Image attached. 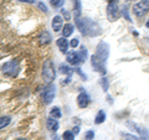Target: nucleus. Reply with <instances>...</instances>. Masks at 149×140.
Wrapping results in <instances>:
<instances>
[{"instance_id": "f257e3e1", "label": "nucleus", "mask_w": 149, "mask_h": 140, "mask_svg": "<svg viewBox=\"0 0 149 140\" xmlns=\"http://www.w3.org/2000/svg\"><path fill=\"white\" fill-rule=\"evenodd\" d=\"M74 22H76V27L81 31L82 35L85 36H98L102 34L101 26L97 24L96 21L91 20L88 17H74Z\"/></svg>"}, {"instance_id": "f03ea898", "label": "nucleus", "mask_w": 149, "mask_h": 140, "mask_svg": "<svg viewBox=\"0 0 149 140\" xmlns=\"http://www.w3.org/2000/svg\"><path fill=\"white\" fill-rule=\"evenodd\" d=\"M42 77L45 79V82H47L51 85V82L55 79L56 77V72H55V67L52 64L51 60H46L44 62V67H42Z\"/></svg>"}, {"instance_id": "7ed1b4c3", "label": "nucleus", "mask_w": 149, "mask_h": 140, "mask_svg": "<svg viewBox=\"0 0 149 140\" xmlns=\"http://www.w3.org/2000/svg\"><path fill=\"white\" fill-rule=\"evenodd\" d=\"M3 73L6 74V76L9 77H16L19 72H20V64H19L17 61H15V60H13V61H9L6 63L3 64Z\"/></svg>"}, {"instance_id": "20e7f679", "label": "nucleus", "mask_w": 149, "mask_h": 140, "mask_svg": "<svg viewBox=\"0 0 149 140\" xmlns=\"http://www.w3.org/2000/svg\"><path fill=\"white\" fill-rule=\"evenodd\" d=\"M107 19L111 22H114L118 20L119 17V8L117 4V0H109V4L107 5Z\"/></svg>"}, {"instance_id": "39448f33", "label": "nucleus", "mask_w": 149, "mask_h": 140, "mask_svg": "<svg viewBox=\"0 0 149 140\" xmlns=\"http://www.w3.org/2000/svg\"><path fill=\"white\" fill-rule=\"evenodd\" d=\"M91 64H92V67L95 68V71H97V72L101 73V74H106V72H107L106 61L101 60L98 56H96V55L91 56Z\"/></svg>"}, {"instance_id": "423d86ee", "label": "nucleus", "mask_w": 149, "mask_h": 140, "mask_svg": "<svg viewBox=\"0 0 149 140\" xmlns=\"http://www.w3.org/2000/svg\"><path fill=\"white\" fill-rule=\"evenodd\" d=\"M148 11H149V0H143V1H139V3H137L136 5L133 6L134 15L138 16V17L144 16Z\"/></svg>"}, {"instance_id": "0eeeda50", "label": "nucleus", "mask_w": 149, "mask_h": 140, "mask_svg": "<svg viewBox=\"0 0 149 140\" xmlns=\"http://www.w3.org/2000/svg\"><path fill=\"white\" fill-rule=\"evenodd\" d=\"M96 56H98L101 60H103V61L107 62V58H108L109 56V46L107 42H100L97 45L96 47Z\"/></svg>"}, {"instance_id": "6e6552de", "label": "nucleus", "mask_w": 149, "mask_h": 140, "mask_svg": "<svg viewBox=\"0 0 149 140\" xmlns=\"http://www.w3.org/2000/svg\"><path fill=\"white\" fill-rule=\"evenodd\" d=\"M55 93H56V87L54 85H49L47 87L45 88L44 94H42V99H44V103L45 104H50L51 102L54 100Z\"/></svg>"}, {"instance_id": "1a4fd4ad", "label": "nucleus", "mask_w": 149, "mask_h": 140, "mask_svg": "<svg viewBox=\"0 0 149 140\" xmlns=\"http://www.w3.org/2000/svg\"><path fill=\"white\" fill-rule=\"evenodd\" d=\"M90 96L87 94L86 92H82L77 96V104L80 108H86V107L90 104Z\"/></svg>"}, {"instance_id": "9d476101", "label": "nucleus", "mask_w": 149, "mask_h": 140, "mask_svg": "<svg viewBox=\"0 0 149 140\" xmlns=\"http://www.w3.org/2000/svg\"><path fill=\"white\" fill-rule=\"evenodd\" d=\"M67 62L70 64H78L81 63V57H80V53L78 52H74V51H71V52L67 53Z\"/></svg>"}, {"instance_id": "9b49d317", "label": "nucleus", "mask_w": 149, "mask_h": 140, "mask_svg": "<svg viewBox=\"0 0 149 140\" xmlns=\"http://www.w3.org/2000/svg\"><path fill=\"white\" fill-rule=\"evenodd\" d=\"M63 22H62V17L60 15H56L54 19H52V29L55 32H58L63 29Z\"/></svg>"}, {"instance_id": "f8f14e48", "label": "nucleus", "mask_w": 149, "mask_h": 140, "mask_svg": "<svg viewBox=\"0 0 149 140\" xmlns=\"http://www.w3.org/2000/svg\"><path fill=\"white\" fill-rule=\"evenodd\" d=\"M51 42V35H50V32L49 31H41L40 32V35H39V44L40 45H47Z\"/></svg>"}, {"instance_id": "ddd939ff", "label": "nucleus", "mask_w": 149, "mask_h": 140, "mask_svg": "<svg viewBox=\"0 0 149 140\" xmlns=\"http://www.w3.org/2000/svg\"><path fill=\"white\" fill-rule=\"evenodd\" d=\"M56 44H57L60 51L62 53H67V49H68V41L66 40V37H60V39L56 40Z\"/></svg>"}, {"instance_id": "4468645a", "label": "nucleus", "mask_w": 149, "mask_h": 140, "mask_svg": "<svg viewBox=\"0 0 149 140\" xmlns=\"http://www.w3.org/2000/svg\"><path fill=\"white\" fill-rule=\"evenodd\" d=\"M46 127H47V129L50 130V132H54L56 133L58 130V122L57 119H54V118H50L47 119V122H46Z\"/></svg>"}, {"instance_id": "2eb2a0df", "label": "nucleus", "mask_w": 149, "mask_h": 140, "mask_svg": "<svg viewBox=\"0 0 149 140\" xmlns=\"http://www.w3.org/2000/svg\"><path fill=\"white\" fill-rule=\"evenodd\" d=\"M61 32H62V36L63 37L71 36L72 32H73V25H71V24H65V26H63V29H62Z\"/></svg>"}, {"instance_id": "dca6fc26", "label": "nucleus", "mask_w": 149, "mask_h": 140, "mask_svg": "<svg viewBox=\"0 0 149 140\" xmlns=\"http://www.w3.org/2000/svg\"><path fill=\"white\" fill-rule=\"evenodd\" d=\"M81 0H73V10H74V17L81 16Z\"/></svg>"}, {"instance_id": "f3484780", "label": "nucleus", "mask_w": 149, "mask_h": 140, "mask_svg": "<svg viewBox=\"0 0 149 140\" xmlns=\"http://www.w3.org/2000/svg\"><path fill=\"white\" fill-rule=\"evenodd\" d=\"M106 120V113L104 110H98V113H97L96 118H95V123L96 124H102Z\"/></svg>"}, {"instance_id": "a211bd4d", "label": "nucleus", "mask_w": 149, "mask_h": 140, "mask_svg": "<svg viewBox=\"0 0 149 140\" xmlns=\"http://www.w3.org/2000/svg\"><path fill=\"white\" fill-rule=\"evenodd\" d=\"M61 110H60L58 107H55V108H52L50 110V116L51 118H54V119H60L61 118Z\"/></svg>"}, {"instance_id": "6ab92c4d", "label": "nucleus", "mask_w": 149, "mask_h": 140, "mask_svg": "<svg viewBox=\"0 0 149 140\" xmlns=\"http://www.w3.org/2000/svg\"><path fill=\"white\" fill-rule=\"evenodd\" d=\"M58 69H60V72H61L62 74H67V76H71V74H72V69L70 68L67 64H65V63H61V64H60Z\"/></svg>"}, {"instance_id": "aec40b11", "label": "nucleus", "mask_w": 149, "mask_h": 140, "mask_svg": "<svg viewBox=\"0 0 149 140\" xmlns=\"http://www.w3.org/2000/svg\"><path fill=\"white\" fill-rule=\"evenodd\" d=\"M10 122H11V118L10 116H1V119H0V128L1 129H4L5 127H8L9 124H10Z\"/></svg>"}, {"instance_id": "412c9836", "label": "nucleus", "mask_w": 149, "mask_h": 140, "mask_svg": "<svg viewBox=\"0 0 149 140\" xmlns=\"http://www.w3.org/2000/svg\"><path fill=\"white\" fill-rule=\"evenodd\" d=\"M80 57H81V62H85L86 58H87V49L85 47V46H81L80 49Z\"/></svg>"}, {"instance_id": "4be33fe9", "label": "nucleus", "mask_w": 149, "mask_h": 140, "mask_svg": "<svg viewBox=\"0 0 149 140\" xmlns=\"http://www.w3.org/2000/svg\"><path fill=\"white\" fill-rule=\"evenodd\" d=\"M62 138H63V140H73L74 139V134L72 132H70V130H66V132L63 133Z\"/></svg>"}, {"instance_id": "5701e85b", "label": "nucleus", "mask_w": 149, "mask_h": 140, "mask_svg": "<svg viewBox=\"0 0 149 140\" xmlns=\"http://www.w3.org/2000/svg\"><path fill=\"white\" fill-rule=\"evenodd\" d=\"M139 134H141V138H139V140H149V132L147 129H142Z\"/></svg>"}, {"instance_id": "b1692460", "label": "nucleus", "mask_w": 149, "mask_h": 140, "mask_svg": "<svg viewBox=\"0 0 149 140\" xmlns=\"http://www.w3.org/2000/svg\"><path fill=\"white\" fill-rule=\"evenodd\" d=\"M65 0H51V5L54 8H61L63 5Z\"/></svg>"}, {"instance_id": "393cba45", "label": "nucleus", "mask_w": 149, "mask_h": 140, "mask_svg": "<svg viewBox=\"0 0 149 140\" xmlns=\"http://www.w3.org/2000/svg\"><path fill=\"white\" fill-rule=\"evenodd\" d=\"M101 86H102V89H103L104 92L108 91V81H107L106 77L101 79Z\"/></svg>"}, {"instance_id": "a878e982", "label": "nucleus", "mask_w": 149, "mask_h": 140, "mask_svg": "<svg viewBox=\"0 0 149 140\" xmlns=\"http://www.w3.org/2000/svg\"><path fill=\"white\" fill-rule=\"evenodd\" d=\"M93 138H95V132H93V130H88L85 135V139L86 140H93Z\"/></svg>"}, {"instance_id": "bb28decb", "label": "nucleus", "mask_w": 149, "mask_h": 140, "mask_svg": "<svg viewBox=\"0 0 149 140\" xmlns=\"http://www.w3.org/2000/svg\"><path fill=\"white\" fill-rule=\"evenodd\" d=\"M37 8H39L41 11H44V12H47V8H46V5H45L44 3L39 1V3H37Z\"/></svg>"}, {"instance_id": "cd10ccee", "label": "nucleus", "mask_w": 149, "mask_h": 140, "mask_svg": "<svg viewBox=\"0 0 149 140\" xmlns=\"http://www.w3.org/2000/svg\"><path fill=\"white\" fill-rule=\"evenodd\" d=\"M78 44H80V42H78V40L77 39H72L71 41H70V46H71V47H77V46H78Z\"/></svg>"}, {"instance_id": "c85d7f7f", "label": "nucleus", "mask_w": 149, "mask_h": 140, "mask_svg": "<svg viewBox=\"0 0 149 140\" xmlns=\"http://www.w3.org/2000/svg\"><path fill=\"white\" fill-rule=\"evenodd\" d=\"M74 72L80 74V76H81V77H82L83 79H87V76H86V74H83V73L81 72V69H80V68H76V69H74Z\"/></svg>"}, {"instance_id": "c756f323", "label": "nucleus", "mask_w": 149, "mask_h": 140, "mask_svg": "<svg viewBox=\"0 0 149 140\" xmlns=\"http://www.w3.org/2000/svg\"><path fill=\"white\" fill-rule=\"evenodd\" d=\"M61 11H62V15H63L65 17H66V20H68V19H70V15H68V12H67L66 10H65V9H62Z\"/></svg>"}, {"instance_id": "7c9ffc66", "label": "nucleus", "mask_w": 149, "mask_h": 140, "mask_svg": "<svg viewBox=\"0 0 149 140\" xmlns=\"http://www.w3.org/2000/svg\"><path fill=\"white\" fill-rule=\"evenodd\" d=\"M123 15L127 17V20H128V21H130V17L128 16V12H127V8H124V9H123Z\"/></svg>"}, {"instance_id": "2f4dec72", "label": "nucleus", "mask_w": 149, "mask_h": 140, "mask_svg": "<svg viewBox=\"0 0 149 140\" xmlns=\"http://www.w3.org/2000/svg\"><path fill=\"white\" fill-rule=\"evenodd\" d=\"M72 133H73L74 135H77L78 133H80V128H78V127H74V128L72 129Z\"/></svg>"}, {"instance_id": "473e14b6", "label": "nucleus", "mask_w": 149, "mask_h": 140, "mask_svg": "<svg viewBox=\"0 0 149 140\" xmlns=\"http://www.w3.org/2000/svg\"><path fill=\"white\" fill-rule=\"evenodd\" d=\"M17 1H21V3H29V4H34L35 0H17Z\"/></svg>"}, {"instance_id": "72a5a7b5", "label": "nucleus", "mask_w": 149, "mask_h": 140, "mask_svg": "<svg viewBox=\"0 0 149 140\" xmlns=\"http://www.w3.org/2000/svg\"><path fill=\"white\" fill-rule=\"evenodd\" d=\"M52 140H60V138L57 137V135H56V137H55V138H52Z\"/></svg>"}, {"instance_id": "f704fd0d", "label": "nucleus", "mask_w": 149, "mask_h": 140, "mask_svg": "<svg viewBox=\"0 0 149 140\" xmlns=\"http://www.w3.org/2000/svg\"><path fill=\"white\" fill-rule=\"evenodd\" d=\"M146 26L148 27V29H149V21H147V24H146Z\"/></svg>"}, {"instance_id": "c9c22d12", "label": "nucleus", "mask_w": 149, "mask_h": 140, "mask_svg": "<svg viewBox=\"0 0 149 140\" xmlns=\"http://www.w3.org/2000/svg\"><path fill=\"white\" fill-rule=\"evenodd\" d=\"M19 140H27V139H19Z\"/></svg>"}, {"instance_id": "e433bc0d", "label": "nucleus", "mask_w": 149, "mask_h": 140, "mask_svg": "<svg viewBox=\"0 0 149 140\" xmlns=\"http://www.w3.org/2000/svg\"><path fill=\"white\" fill-rule=\"evenodd\" d=\"M108 1H109V0H108Z\"/></svg>"}]
</instances>
